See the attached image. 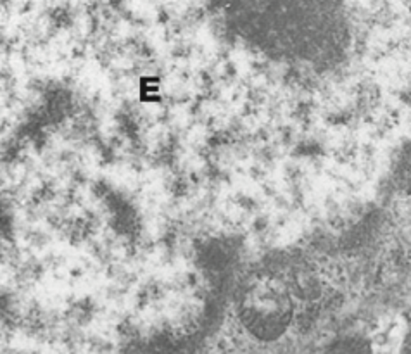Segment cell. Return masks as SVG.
I'll use <instances>...</instances> for the list:
<instances>
[{"label":"cell","instance_id":"cell-1","mask_svg":"<svg viewBox=\"0 0 411 354\" xmlns=\"http://www.w3.org/2000/svg\"><path fill=\"white\" fill-rule=\"evenodd\" d=\"M327 354H370L366 342L358 339H344L335 342Z\"/></svg>","mask_w":411,"mask_h":354},{"label":"cell","instance_id":"cell-2","mask_svg":"<svg viewBox=\"0 0 411 354\" xmlns=\"http://www.w3.org/2000/svg\"><path fill=\"white\" fill-rule=\"evenodd\" d=\"M403 354H411V333L408 335L406 342H404V347H403Z\"/></svg>","mask_w":411,"mask_h":354}]
</instances>
